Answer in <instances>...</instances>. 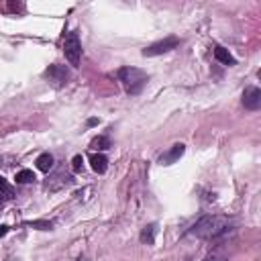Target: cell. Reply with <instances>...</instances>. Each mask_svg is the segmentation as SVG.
<instances>
[{
	"mask_svg": "<svg viewBox=\"0 0 261 261\" xmlns=\"http://www.w3.org/2000/svg\"><path fill=\"white\" fill-rule=\"evenodd\" d=\"M230 218L228 216H220V214H208L202 216L200 220H196L192 224V228L188 230V234L198 237V239H220L228 232Z\"/></svg>",
	"mask_w": 261,
	"mask_h": 261,
	"instance_id": "cell-1",
	"label": "cell"
},
{
	"mask_svg": "<svg viewBox=\"0 0 261 261\" xmlns=\"http://www.w3.org/2000/svg\"><path fill=\"white\" fill-rule=\"evenodd\" d=\"M118 80L122 82L124 90L130 94V96H137L143 92V88L147 86L149 82V75L139 69V67H120L118 69Z\"/></svg>",
	"mask_w": 261,
	"mask_h": 261,
	"instance_id": "cell-2",
	"label": "cell"
},
{
	"mask_svg": "<svg viewBox=\"0 0 261 261\" xmlns=\"http://www.w3.org/2000/svg\"><path fill=\"white\" fill-rule=\"evenodd\" d=\"M63 55H65V59L69 61V65H73V67L80 65L82 41H80V35H77L75 31H69V33L63 37Z\"/></svg>",
	"mask_w": 261,
	"mask_h": 261,
	"instance_id": "cell-3",
	"label": "cell"
},
{
	"mask_svg": "<svg viewBox=\"0 0 261 261\" xmlns=\"http://www.w3.org/2000/svg\"><path fill=\"white\" fill-rule=\"evenodd\" d=\"M175 47H179V39L171 35V37H165V39H161V41L145 47L143 49V55L145 57H155V55H163V53H167V51H171Z\"/></svg>",
	"mask_w": 261,
	"mask_h": 261,
	"instance_id": "cell-4",
	"label": "cell"
},
{
	"mask_svg": "<svg viewBox=\"0 0 261 261\" xmlns=\"http://www.w3.org/2000/svg\"><path fill=\"white\" fill-rule=\"evenodd\" d=\"M71 184H73L71 173H67L65 167H57V169L47 177L45 188H47L49 192H57V190H61V188H65V186H71Z\"/></svg>",
	"mask_w": 261,
	"mask_h": 261,
	"instance_id": "cell-5",
	"label": "cell"
},
{
	"mask_svg": "<svg viewBox=\"0 0 261 261\" xmlns=\"http://www.w3.org/2000/svg\"><path fill=\"white\" fill-rule=\"evenodd\" d=\"M43 75H45V80H49L51 86H55V88H63V86L69 82V71H67V67H65V65H57V63L49 65Z\"/></svg>",
	"mask_w": 261,
	"mask_h": 261,
	"instance_id": "cell-6",
	"label": "cell"
},
{
	"mask_svg": "<svg viewBox=\"0 0 261 261\" xmlns=\"http://www.w3.org/2000/svg\"><path fill=\"white\" fill-rule=\"evenodd\" d=\"M243 106L247 110H259L261 108V90L257 86H249L243 92Z\"/></svg>",
	"mask_w": 261,
	"mask_h": 261,
	"instance_id": "cell-7",
	"label": "cell"
},
{
	"mask_svg": "<svg viewBox=\"0 0 261 261\" xmlns=\"http://www.w3.org/2000/svg\"><path fill=\"white\" fill-rule=\"evenodd\" d=\"M184 151H186V145H181V143H175L169 151H165L161 157H159V163L161 165H171V163H175L181 155H184Z\"/></svg>",
	"mask_w": 261,
	"mask_h": 261,
	"instance_id": "cell-8",
	"label": "cell"
},
{
	"mask_svg": "<svg viewBox=\"0 0 261 261\" xmlns=\"http://www.w3.org/2000/svg\"><path fill=\"white\" fill-rule=\"evenodd\" d=\"M214 59H216L218 63H222V65H228V67L237 63V59L228 53V49H224V47H220V45L214 47Z\"/></svg>",
	"mask_w": 261,
	"mask_h": 261,
	"instance_id": "cell-9",
	"label": "cell"
},
{
	"mask_svg": "<svg viewBox=\"0 0 261 261\" xmlns=\"http://www.w3.org/2000/svg\"><path fill=\"white\" fill-rule=\"evenodd\" d=\"M90 163H92V169H94L96 173H104V171L108 169V159H106V155H102V153H94V155L90 157Z\"/></svg>",
	"mask_w": 261,
	"mask_h": 261,
	"instance_id": "cell-10",
	"label": "cell"
},
{
	"mask_svg": "<svg viewBox=\"0 0 261 261\" xmlns=\"http://www.w3.org/2000/svg\"><path fill=\"white\" fill-rule=\"evenodd\" d=\"M155 232H157V224H155V222L147 224V226L141 230V234H139L141 243H145V245H153V243H155Z\"/></svg>",
	"mask_w": 261,
	"mask_h": 261,
	"instance_id": "cell-11",
	"label": "cell"
},
{
	"mask_svg": "<svg viewBox=\"0 0 261 261\" xmlns=\"http://www.w3.org/2000/svg\"><path fill=\"white\" fill-rule=\"evenodd\" d=\"M37 167L41 169V171H45V173H49V169L53 167V155L51 153H41L39 157H37Z\"/></svg>",
	"mask_w": 261,
	"mask_h": 261,
	"instance_id": "cell-12",
	"label": "cell"
},
{
	"mask_svg": "<svg viewBox=\"0 0 261 261\" xmlns=\"http://www.w3.org/2000/svg\"><path fill=\"white\" fill-rule=\"evenodd\" d=\"M90 147H92L94 151H106V149H110V139H108L106 135H98V137L92 139Z\"/></svg>",
	"mask_w": 261,
	"mask_h": 261,
	"instance_id": "cell-13",
	"label": "cell"
},
{
	"mask_svg": "<svg viewBox=\"0 0 261 261\" xmlns=\"http://www.w3.org/2000/svg\"><path fill=\"white\" fill-rule=\"evenodd\" d=\"M14 179H16V184H31L37 177H35V173L31 169H20V171H16V177Z\"/></svg>",
	"mask_w": 261,
	"mask_h": 261,
	"instance_id": "cell-14",
	"label": "cell"
},
{
	"mask_svg": "<svg viewBox=\"0 0 261 261\" xmlns=\"http://www.w3.org/2000/svg\"><path fill=\"white\" fill-rule=\"evenodd\" d=\"M0 192L4 194V198H12V196H14V190L8 186V181H6L2 175H0Z\"/></svg>",
	"mask_w": 261,
	"mask_h": 261,
	"instance_id": "cell-15",
	"label": "cell"
},
{
	"mask_svg": "<svg viewBox=\"0 0 261 261\" xmlns=\"http://www.w3.org/2000/svg\"><path fill=\"white\" fill-rule=\"evenodd\" d=\"M71 169H73L75 173H80V171L84 169V157H82V155H73V159H71Z\"/></svg>",
	"mask_w": 261,
	"mask_h": 261,
	"instance_id": "cell-16",
	"label": "cell"
},
{
	"mask_svg": "<svg viewBox=\"0 0 261 261\" xmlns=\"http://www.w3.org/2000/svg\"><path fill=\"white\" fill-rule=\"evenodd\" d=\"M29 224H31V226H39L41 230H49V228L53 226L51 222H45V220H37V222H29Z\"/></svg>",
	"mask_w": 261,
	"mask_h": 261,
	"instance_id": "cell-17",
	"label": "cell"
},
{
	"mask_svg": "<svg viewBox=\"0 0 261 261\" xmlns=\"http://www.w3.org/2000/svg\"><path fill=\"white\" fill-rule=\"evenodd\" d=\"M204 261H226L224 257H220V255H210V257H206Z\"/></svg>",
	"mask_w": 261,
	"mask_h": 261,
	"instance_id": "cell-18",
	"label": "cell"
},
{
	"mask_svg": "<svg viewBox=\"0 0 261 261\" xmlns=\"http://www.w3.org/2000/svg\"><path fill=\"white\" fill-rule=\"evenodd\" d=\"M8 232V226H0V237H4Z\"/></svg>",
	"mask_w": 261,
	"mask_h": 261,
	"instance_id": "cell-19",
	"label": "cell"
}]
</instances>
